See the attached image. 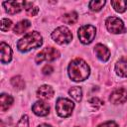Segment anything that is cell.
Instances as JSON below:
<instances>
[{"mask_svg":"<svg viewBox=\"0 0 127 127\" xmlns=\"http://www.w3.org/2000/svg\"><path fill=\"white\" fill-rule=\"evenodd\" d=\"M89 103H90V105L94 109H98L99 107H101L104 104V102L101 99H99L98 97H92V98H90L89 99Z\"/></svg>","mask_w":127,"mask_h":127,"instance_id":"obj_23","label":"cell"},{"mask_svg":"<svg viewBox=\"0 0 127 127\" xmlns=\"http://www.w3.org/2000/svg\"><path fill=\"white\" fill-rule=\"evenodd\" d=\"M26 12H27L28 15H30V16H36V15L38 14V12H39V8H38L37 6H35V5H33L30 9L26 10Z\"/></svg>","mask_w":127,"mask_h":127,"instance_id":"obj_25","label":"cell"},{"mask_svg":"<svg viewBox=\"0 0 127 127\" xmlns=\"http://www.w3.org/2000/svg\"><path fill=\"white\" fill-rule=\"evenodd\" d=\"M74 109V103L65 97H60L56 102V111L62 118H66L71 115Z\"/></svg>","mask_w":127,"mask_h":127,"instance_id":"obj_4","label":"cell"},{"mask_svg":"<svg viewBox=\"0 0 127 127\" xmlns=\"http://www.w3.org/2000/svg\"><path fill=\"white\" fill-rule=\"evenodd\" d=\"M105 4H106L105 0H98V1L92 0V1H90L88 3V7L92 12H98L104 7Z\"/></svg>","mask_w":127,"mask_h":127,"instance_id":"obj_21","label":"cell"},{"mask_svg":"<svg viewBox=\"0 0 127 127\" xmlns=\"http://www.w3.org/2000/svg\"><path fill=\"white\" fill-rule=\"evenodd\" d=\"M0 52H1V57H0V61L2 64H8L11 62L12 60V49L11 47L4 43V42H1L0 44Z\"/></svg>","mask_w":127,"mask_h":127,"instance_id":"obj_11","label":"cell"},{"mask_svg":"<svg viewBox=\"0 0 127 127\" xmlns=\"http://www.w3.org/2000/svg\"><path fill=\"white\" fill-rule=\"evenodd\" d=\"M77 19H78V15H77V13L75 11H71V12L65 13L62 18V20L65 24H69V25H72V24L76 23Z\"/></svg>","mask_w":127,"mask_h":127,"instance_id":"obj_19","label":"cell"},{"mask_svg":"<svg viewBox=\"0 0 127 127\" xmlns=\"http://www.w3.org/2000/svg\"><path fill=\"white\" fill-rule=\"evenodd\" d=\"M109 101L113 104H122L127 101V88L119 87L114 89L109 96Z\"/></svg>","mask_w":127,"mask_h":127,"instance_id":"obj_8","label":"cell"},{"mask_svg":"<svg viewBox=\"0 0 127 127\" xmlns=\"http://www.w3.org/2000/svg\"><path fill=\"white\" fill-rule=\"evenodd\" d=\"M32 111L34 112V114H36L37 116H47L50 113V105L44 101V100H37L33 106H32Z\"/></svg>","mask_w":127,"mask_h":127,"instance_id":"obj_9","label":"cell"},{"mask_svg":"<svg viewBox=\"0 0 127 127\" xmlns=\"http://www.w3.org/2000/svg\"><path fill=\"white\" fill-rule=\"evenodd\" d=\"M31 27V22L27 19H24V20H21L19 21L13 28V32L17 35H20V34H23L25 33L28 29H30Z\"/></svg>","mask_w":127,"mask_h":127,"instance_id":"obj_16","label":"cell"},{"mask_svg":"<svg viewBox=\"0 0 127 127\" xmlns=\"http://www.w3.org/2000/svg\"><path fill=\"white\" fill-rule=\"evenodd\" d=\"M96 36V28L92 25H83L77 30V37L83 45L92 43Z\"/></svg>","mask_w":127,"mask_h":127,"instance_id":"obj_6","label":"cell"},{"mask_svg":"<svg viewBox=\"0 0 127 127\" xmlns=\"http://www.w3.org/2000/svg\"><path fill=\"white\" fill-rule=\"evenodd\" d=\"M51 37L54 40V42H56L59 45H66L70 43L72 40V34L70 30L65 26H60L56 28L52 32Z\"/></svg>","mask_w":127,"mask_h":127,"instance_id":"obj_3","label":"cell"},{"mask_svg":"<svg viewBox=\"0 0 127 127\" xmlns=\"http://www.w3.org/2000/svg\"><path fill=\"white\" fill-rule=\"evenodd\" d=\"M94 53L96 57L101 61V62H107L110 58V51L109 49L104 46L103 44H97L94 47Z\"/></svg>","mask_w":127,"mask_h":127,"instance_id":"obj_12","label":"cell"},{"mask_svg":"<svg viewBox=\"0 0 127 127\" xmlns=\"http://www.w3.org/2000/svg\"><path fill=\"white\" fill-rule=\"evenodd\" d=\"M43 45V37L38 31H32L26 34L17 42V48L21 53H27L33 49L40 48Z\"/></svg>","mask_w":127,"mask_h":127,"instance_id":"obj_2","label":"cell"},{"mask_svg":"<svg viewBox=\"0 0 127 127\" xmlns=\"http://www.w3.org/2000/svg\"><path fill=\"white\" fill-rule=\"evenodd\" d=\"M14 102V98L10 95V94H6V93H1L0 95V110L2 112L8 110L11 105Z\"/></svg>","mask_w":127,"mask_h":127,"instance_id":"obj_15","label":"cell"},{"mask_svg":"<svg viewBox=\"0 0 127 127\" xmlns=\"http://www.w3.org/2000/svg\"><path fill=\"white\" fill-rule=\"evenodd\" d=\"M61 56V53L59 50H57L56 48L53 47H47L44 48L43 50H41L36 58H35V62L36 64H42L43 62H54L57 59H59Z\"/></svg>","mask_w":127,"mask_h":127,"instance_id":"obj_5","label":"cell"},{"mask_svg":"<svg viewBox=\"0 0 127 127\" xmlns=\"http://www.w3.org/2000/svg\"><path fill=\"white\" fill-rule=\"evenodd\" d=\"M11 84L13 87H15L16 89H24L25 88V80L23 79V77L21 75H16V76H13L11 78Z\"/></svg>","mask_w":127,"mask_h":127,"instance_id":"obj_20","label":"cell"},{"mask_svg":"<svg viewBox=\"0 0 127 127\" xmlns=\"http://www.w3.org/2000/svg\"><path fill=\"white\" fill-rule=\"evenodd\" d=\"M16 127H29V117L28 115H22L21 118L19 119Z\"/></svg>","mask_w":127,"mask_h":127,"instance_id":"obj_24","label":"cell"},{"mask_svg":"<svg viewBox=\"0 0 127 127\" xmlns=\"http://www.w3.org/2000/svg\"><path fill=\"white\" fill-rule=\"evenodd\" d=\"M38 127H53V126L50 124H47V123H43V124H40Z\"/></svg>","mask_w":127,"mask_h":127,"instance_id":"obj_28","label":"cell"},{"mask_svg":"<svg viewBox=\"0 0 127 127\" xmlns=\"http://www.w3.org/2000/svg\"><path fill=\"white\" fill-rule=\"evenodd\" d=\"M68 94L76 102H80L82 99V89L80 86H72L68 90Z\"/></svg>","mask_w":127,"mask_h":127,"instance_id":"obj_17","label":"cell"},{"mask_svg":"<svg viewBox=\"0 0 127 127\" xmlns=\"http://www.w3.org/2000/svg\"><path fill=\"white\" fill-rule=\"evenodd\" d=\"M97 127H118L117 123L114 122V121H106L104 123H101L99 124Z\"/></svg>","mask_w":127,"mask_h":127,"instance_id":"obj_27","label":"cell"},{"mask_svg":"<svg viewBox=\"0 0 127 127\" xmlns=\"http://www.w3.org/2000/svg\"><path fill=\"white\" fill-rule=\"evenodd\" d=\"M111 5L113 9L118 13H123L127 10V1L126 0H112Z\"/></svg>","mask_w":127,"mask_h":127,"instance_id":"obj_18","label":"cell"},{"mask_svg":"<svg viewBox=\"0 0 127 127\" xmlns=\"http://www.w3.org/2000/svg\"><path fill=\"white\" fill-rule=\"evenodd\" d=\"M115 72L120 77H127V57L120 58L115 64Z\"/></svg>","mask_w":127,"mask_h":127,"instance_id":"obj_14","label":"cell"},{"mask_svg":"<svg viewBox=\"0 0 127 127\" xmlns=\"http://www.w3.org/2000/svg\"><path fill=\"white\" fill-rule=\"evenodd\" d=\"M67 73L71 80L75 82L87 79L90 74V67L82 59L76 58L72 60L67 66Z\"/></svg>","mask_w":127,"mask_h":127,"instance_id":"obj_1","label":"cell"},{"mask_svg":"<svg viewBox=\"0 0 127 127\" xmlns=\"http://www.w3.org/2000/svg\"><path fill=\"white\" fill-rule=\"evenodd\" d=\"M105 26L108 32L112 34H121L126 31L123 21L120 18L115 17V16L108 17L105 20Z\"/></svg>","mask_w":127,"mask_h":127,"instance_id":"obj_7","label":"cell"},{"mask_svg":"<svg viewBox=\"0 0 127 127\" xmlns=\"http://www.w3.org/2000/svg\"><path fill=\"white\" fill-rule=\"evenodd\" d=\"M12 26V21L10 19L7 18H3L1 19V23H0V29L2 32H7Z\"/></svg>","mask_w":127,"mask_h":127,"instance_id":"obj_22","label":"cell"},{"mask_svg":"<svg viewBox=\"0 0 127 127\" xmlns=\"http://www.w3.org/2000/svg\"><path fill=\"white\" fill-rule=\"evenodd\" d=\"M54 71V67L51 65V64H46L43 68H42V72L44 73V74H51L52 72Z\"/></svg>","mask_w":127,"mask_h":127,"instance_id":"obj_26","label":"cell"},{"mask_svg":"<svg viewBox=\"0 0 127 127\" xmlns=\"http://www.w3.org/2000/svg\"><path fill=\"white\" fill-rule=\"evenodd\" d=\"M54 88L51 85L43 84L37 90V96L41 99H50L54 96Z\"/></svg>","mask_w":127,"mask_h":127,"instance_id":"obj_13","label":"cell"},{"mask_svg":"<svg viewBox=\"0 0 127 127\" xmlns=\"http://www.w3.org/2000/svg\"><path fill=\"white\" fill-rule=\"evenodd\" d=\"M2 4L5 8V11L10 15L17 14L24 8V1H4Z\"/></svg>","mask_w":127,"mask_h":127,"instance_id":"obj_10","label":"cell"}]
</instances>
